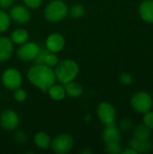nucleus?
<instances>
[{"label": "nucleus", "mask_w": 153, "mask_h": 154, "mask_svg": "<svg viewBox=\"0 0 153 154\" xmlns=\"http://www.w3.org/2000/svg\"><path fill=\"white\" fill-rule=\"evenodd\" d=\"M27 78L34 87L42 92H47L56 80L54 70L50 67L41 63H37L31 67L27 72Z\"/></svg>", "instance_id": "nucleus-1"}, {"label": "nucleus", "mask_w": 153, "mask_h": 154, "mask_svg": "<svg viewBox=\"0 0 153 154\" xmlns=\"http://www.w3.org/2000/svg\"><path fill=\"white\" fill-rule=\"evenodd\" d=\"M78 71V65L73 60H64L59 61L54 70L56 79L63 85L73 81L77 78Z\"/></svg>", "instance_id": "nucleus-2"}, {"label": "nucleus", "mask_w": 153, "mask_h": 154, "mask_svg": "<svg viewBox=\"0 0 153 154\" xmlns=\"http://www.w3.org/2000/svg\"><path fill=\"white\" fill-rule=\"evenodd\" d=\"M69 12L67 5L61 0L50 2L44 10V17L50 23H58L65 19Z\"/></svg>", "instance_id": "nucleus-3"}, {"label": "nucleus", "mask_w": 153, "mask_h": 154, "mask_svg": "<svg viewBox=\"0 0 153 154\" xmlns=\"http://www.w3.org/2000/svg\"><path fill=\"white\" fill-rule=\"evenodd\" d=\"M130 104L132 108L138 114H145L152 109L153 99L151 95L145 91H139L131 97Z\"/></svg>", "instance_id": "nucleus-4"}, {"label": "nucleus", "mask_w": 153, "mask_h": 154, "mask_svg": "<svg viewBox=\"0 0 153 154\" xmlns=\"http://www.w3.org/2000/svg\"><path fill=\"white\" fill-rule=\"evenodd\" d=\"M74 146V139L70 134H61L56 136L50 143V148L58 154L69 153Z\"/></svg>", "instance_id": "nucleus-5"}, {"label": "nucleus", "mask_w": 153, "mask_h": 154, "mask_svg": "<svg viewBox=\"0 0 153 154\" xmlns=\"http://www.w3.org/2000/svg\"><path fill=\"white\" fill-rule=\"evenodd\" d=\"M2 83L7 89L14 91V89L21 88L23 76L21 72L14 68L7 69L2 74Z\"/></svg>", "instance_id": "nucleus-6"}, {"label": "nucleus", "mask_w": 153, "mask_h": 154, "mask_svg": "<svg viewBox=\"0 0 153 154\" xmlns=\"http://www.w3.org/2000/svg\"><path fill=\"white\" fill-rule=\"evenodd\" d=\"M96 115L98 119L105 125L115 123L116 111L115 106L109 102H102L96 108Z\"/></svg>", "instance_id": "nucleus-7"}, {"label": "nucleus", "mask_w": 153, "mask_h": 154, "mask_svg": "<svg viewBox=\"0 0 153 154\" xmlns=\"http://www.w3.org/2000/svg\"><path fill=\"white\" fill-rule=\"evenodd\" d=\"M40 50L41 49L36 42H24L19 47L17 51V56L23 61H31L35 60Z\"/></svg>", "instance_id": "nucleus-8"}, {"label": "nucleus", "mask_w": 153, "mask_h": 154, "mask_svg": "<svg viewBox=\"0 0 153 154\" xmlns=\"http://www.w3.org/2000/svg\"><path fill=\"white\" fill-rule=\"evenodd\" d=\"M20 123L19 116L12 109L5 110L0 116V125L5 131L15 130Z\"/></svg>", "instance_id": "nucleus-9"}, {"label": "nucleus", "mask_w": 153, "mask_h": 154, "mask_svg": "<svg viewBox=\"0 0 153 154\" xmlns=\"http://www.w3.org/2000/svg\"><path fill=\"white\" fill-rule=\"evenodd\" d=\"M102 139L106 145L112 143H121L122 134L115 123L105 125L104 131L102 133Z\"/></svg>", "instance_id": "nucleus-10"}, {"label": "nucleus", "mask_w": 153, "mask_h": 154, "mask_svg": "<svg viewBox=\"0 0 153 154\" xmlns=\"http://www.w3.org/2000/svg\"><path fill=\"white\" fill-rule=\"evenodd\" d=\"M65 44H66V41L64 37L57 32L49 35L45 42L47 50L50 52H53V53H58L64 49Z\"/></svg>", "instance_id": "nucleus-11"}, {"label": "nucleus", "mask_w": 153, "mask_h": 154, "mask_svg": "<svg viewBox=\"0 0 153 154\" xmlns=\"http://www.w3.org/2000/svg\"><path fill=\"white\" fill-rule=\"evenodd\" d=\"M11 20L17 23H25L31 19V13L27 6L23 5H15L10 10Z\"/></svg>", "instance_id": "nucleus-12"}, {"label": "nucleus", "mask_w": 153, "mask_h": 154, "mask_svg": "<svg viewBox=\"0 0 153 154\" xmlns=\"http://www.w3.org/2000/svg\"><path fill=\"white\" fill-rule=\"evenodd\" d=\"M138 14L145 23H153V0H143L139 5Z\"/></svg>", "instance_id": "nucleus-13"}, {"label": "nucleus", "mask_w": 153, "mask_h": 154, "mask_svg": "<svg viewBox=\"0 0 153 154\" xmlns=\"http://www.w3.org/2000/svg\"><path fill=\"white\" fill-rule=\"evenodd\" d=\"M14 53V42L8 37H0V61L8 60Z\"/></svg>", "instance_id": "nucleus-14"}, {"label": "nucleus", "mask_w": 153, "mask_h": 154, "mask_svg": "<svg viewBox=\"0 0 153 154\" xmlns=\"http://www.w3.org/2000/svg\"><path fill=\"white\" fill-rule=\"evenodd\" d=\"M129 145L131 148L134 149L138 153L149 152L152 149L153 146L151 140H140L135 137H133L130 140Z\"/></svg>", "instance_id": "nucleus-15"}, {"label": "nucleus", "mask_w": 153, "mask_h": 154, "mask_svg": "<svg viewBox=\"0 0 153 154\" xmlns=\"http://www.w3.org/2000/svg\"><path fill=\"white\" fill-rule=\"evenodd\" d=\"M33 142L38 148H40L41 150H47L50 146L51 140H50V137L46 133L39 132L34 135Z\"/></svg>", "instance_id": "nucleus-16"}, {"label": "nucleus", "mask_w": 153, "mask_h": 154, "mask_svg": "<svg viewBox=\"0 0 153 154\" xmlns=\"http://www.w3.org/2000/svg\"><path fill=\"white\" fill-rule=\"evenodd\" d=\"M152 130L143 124L137 125L133 129V137L140 140H151Z\"/></svg>", "instance_id": "nucleus-17"}, {"label": "nucleus", "mask_w": 153, "mask_h": 154, "mask_svg": "<svg viewBox=\"0 0 153 154\" xmlns=\"http://www.w3.org/2000/svg\"><path fill=\"white\" fill-rule=\"evenodd\" d=\"M65 86H66L65 87L66 94L69 97L78 98V97H79L83 94V87L79 83L75 82L74 80L71 81V82H69Z\"/></svg>", "instance_id": "nucleus-18"}, {"label": "nucleus", "mask_w": 153, "mask_h": 154, "mask_svg": "<svg viewBox=\"0 0 153 154\" xmlns=\"http://www.w3.org/2000/svg\"><path fill=\"white\" fill-rule=\"evenodd\" d=\"M49 93V96L51 99L55 101H61L66 97V90L65 88H63L60 85H55L53 84L47 91Z\"/></svg>", "instance_id": "nucleus-19"}, {"label": "nucleus", "mask_w": 153, "mask_h": 154, "mask_svg": "<svg viewBox=\"0 0 153 154\" xmlns=\"http://www.w3.org/2000/svg\"><path fill=\"white\" fill-rule=\"evenodd\" d=\"M29 38V34H28V32L25 30V29H23V28H17L15 29L12 34H11V40L15 44H23L24 42H27Z\"/></svg>", "instance_id": "nucleus-20"}, {"label": "nucleus", "mask_w": 153, "mask_h": 154, "mask_svg": "<svg viewBox=\"0 0 153 154\" xmlns=\"http://www.w3.org/2000/svg\"><path fill=\"white\" fill-rule=\"evenodd\" d=\"M86 13V8L82 4H76L73 6L70 7V9H69L68 14L70 15L71 18L74 19H79L81 18Z\"/></svg>", "instance_id": "nucleus-21"}, {"label": "nucleus", "mask_w": 153, "mask_h": 154, "mask_svg": "<svg viewBox=\"0 0 153 154\" xmlns=\"http://www.w3.org/2000/svg\"><path fill=\"white\" fill-rule=\"evenodd\" d=\"M11 24V17L10 15L5 12L0 10V33L6 32Z\"/></svg>", "instance_id": "nucleus-22"}, {"label": "nucleus", "mask_w": 153, "mask_h": 154, "mask_svg": "<svg viewBox=\"0 0 153 154\" xmlns=\"http://www.w3.org/2000/svg\"><path fill=\"white\" fill-rule=\"evenodd\" d=\"M59 63V58L58 56L53 53V52H48V54L46 55L45 57V60H44V63L45 65L50 67V68H55L57 66V64Z\"/></svg>", "instance_id": "nucleus-23"}, {"label": "nucleus", "mask_w": 153, "mask_h": 154, "mask_svg": "<svg viewBox=\"0 0 153 154\" xmlns=\"http://www.w3.org/2000/svg\"><path fill=\"white\" fill-rule=\"evenodd\" d=\"M142 124L145 125L147 127L153 130V111L150 110L143 114V118H142Z\"/></svg>", "instance_id": "nucleus-24"}, {"label": "nucleus", "mask_w": 153, "mask_h": 154, "mask_svg": "<svg viewBox=\"0 0 153 154\" xmlns=\"http://www.w3.org/2000/svg\"><path fill=\"white\" fill-rule=\"evenodd\" d=\"M14 97L17 102H23L27 97V93L24 89L18 88L14 90Z\"/></svg>", "instance_id": "nucleus-25"}, {"label": "nucleus", "mask_w": 153, "mask_h": 154, "mask_svg": "<svg viewBox=\"0 0 153 154\" xmlns=\"http://www.w3.org/2000/svg\"><path fill=\"white\" fill-rule=\"evenodd\" d=\"M122 146L121 143H112L107 144L106 148V152L109 154H121L122 153Z\"/></svg>", "instance_id": "nucleus-26"}, {"label": "nucleus", "mask_w": 153, "mask_h": 154, "mask_svg": "<svg viewBox=\"0 0 153 154\" xmlns=\"http://www.w3.org/2000/svg\"><path fill=\"white\" fill-rule=\"evenodd\" d=\"M119 80H120V83L122 85H124V86H130L133 82V76L130 73H128V72H123L120 75Z\"/></svg>", "instance_id": "nucleus-27"}, {"label": "nucleus", "mask_w": 153, "mask_h": 154, "mask_svg": "<svg viewBox=\"0 0 153 154\" xmlns=\"http://www.w3.org/2000/svg\"><path fill=\"white\" fill-rule=\"evenodd\" d=\"M118 127H119V129H121L123 131L130 130L133 127V121H132V119H130L129 117H125V118L122 119Z\"/></svg>", "instance_id": "nucleus-28"}, {"label": "nucleus", "mask_w": 153, "mask_h": 154, "mask_svg": "<svg viewBox=\"0 0 153 154\" xmlns=\"http://www.w3.org/2000/svg\"><path fill=\"white\" fill-rule=\"evenodd\" d=\"M23 3L28 8L35 9L41 5L42 0H23Z\"/></svg>", "instance_id": "nucleus-29"}, {"label": "nucleus", "mask_w": 153, "mask_h": 154, "mask_svg": "<svg viewBox=\"0 0 153 154\" xmlns=\"http://www.w3.org/2000/svg\"><path fill=\"white\" fill-rule=\"evenodd\" d=\"M48 52H49V51H48V50H47V51L40 50V51H39V53H38L37 57L35 58L36 62H37V63H41V64H43V63H44L45 57H46V55L48 54Z\"/></svg>", "instance_id": "nucleus-30"}, {"label": "nucleus", "mask_w": 153, "mask_h": 154, "mask_svg": "<svg viewBox=\"0 0 153 154\" xmlns=\"http://www.w3.org/2000/svg\"><path fill=\"white\" fill-rule=\"evenodd\" d=\"M14 0H0V7L2 9H8L14 5Z\"/></svg>", "instance_id": "nucleus-31"}, {"label": "nucleus", "mask_w": 153, "mask_h": 154, "mask_svg": "<svg viewBox=\"0 0 153 154\" xmlns=\"http://www.w3.org/2000/svg\"><path fill=\"white\" fill-rule=\"evenodd\" d=\"M121 154H138V152H137L134 149L129 147V148H127V149H125V150H123Z\"/></svg>", "instance_id": "nucleus-32"}, {"label": "nucleus", "mask_w": 153, "mask_h": 154, "mask_svg": "<svg viewBox=\"0 0 153 154\" xmlns=\"http://www.w3.org/2000/svg\"><path fill=\"white\" fill-rule=\"evenodd\" d=\"M81 153H92V152L89 150H85V151H82Z\"/></svg>", "instance_id": "nucleus-33"}, {"label": "nucleus", "mask_w": 153, "mask_h": 154, "mask_svg": "<svg viewBox=\"0 0 153 154\" xmlns=\"http://www.w3.org/2000/svg\"><path fill=\"white\" fill-rule=\"evenodd\" d=\"M152 148H153V146H152Z\"/></svg>", "instance_id": "nucleus-34"}]
</instances>
